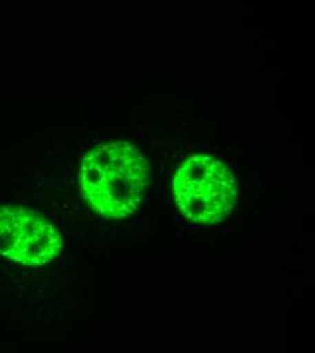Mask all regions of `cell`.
<instances>
[{
  "mask_svg": "<svg viewBox=\"0 0 315 353\" xmlns=\"http://www.w3.org/2000/svg\"><path fill=\"white\" fill-rule=\"evenodd\" d=\"M63 249V238L40 212L22 205L0 208V254L28 266L53 260Z\"/></svg>",
  "mask_w": 315,
  "mask_h": 353,
  "instance_id": "1",
  "label": "cell"
},
{
  "mask_svg": "<svg viewBox=\"0 0 315 353\" xmlns=\"http://www.w3.org/2000/svg\"><path fill=\"white\" fill-rule=\"evenodd\" d=\"M177 221H180L181 224H183V219L182 218H177Z\"/></svg>",
  "mask_w": 315,
  "mask_h": 353,
  "instance_id": "2",
  "label": "cell"
}]
</instances>
